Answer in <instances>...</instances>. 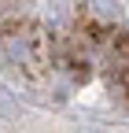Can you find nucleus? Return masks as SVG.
<instances>
[{"label":"nucleus","mask_w":129,"mask_h":133,"mask_svg":"<svg viewBox=\"0 0 129 133\" xmlns=\"http://www.w3.org/2000/svg\"><path fill=\"white\" fill-rule=\"evenodd\" d=\"M89 4H92L96 11H100V15H111V19L118 15V4H114V0H89Z\"/></svg>","instance_id":"obj_1"}]
</instances>
